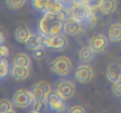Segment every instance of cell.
<instances>
[{
	"label": "cell",
	"mask_w": 121,
	"mask_h": 113,
	"mask_svg": "<svg viewBox=\"0 0 121 113\" xmlns=\"http://www.w3.org/2000/svg\"><path fill=\"white\" fill-rule=\"evenodd\" d=\"M65 15L47 12L39 22V29L41 33L47 36L61 35L65 32Z\"/></svg>",
	"instance_id": "6da1fadb"
},
{
	"label": "cell",
	"mask_w": 121,
	"mask_h": 113,
	"mask_svg": "<svg viewBox=\"0 0 121 113\" xmlns=\"http://www.w3.org/2000/svg\"><path fill=\"white\" fill-rule=\"evenodd\" d=\"M51 91L49 84L45 81H41L32 87L31 92L34 97V110L40 113L42 111L44 102Z\"/></svg>",
	"instance_id": "7a4b0ae2"
},
{
	"label": "cell",
	"mask_w": 121,
	"mask_h": 113,
	"mask_svg": "<svg viewBox=\"0 0 121 113\" xmlns=\"http://www.w3.org/2000/svg\"><path fill=\"white\" fill-rule=\"evenodd\" d=\"M72 17L79 22L82 27L85 24L94 23L95 16L83 3L76 4L72 10Z\"/></svg>",
	"instance_id": "3957f363"
},
{
	"label": "cell",
	"mask_w": 121,
	"mask_h": 113,
	"mask_svg": "<svg viewBox=\"0 0 121 113\" xmlns=\"http://www.w3.org/2000/svg\"><path fill=\"white\" fill-rule=\"evenodd\" d=\"M50 67L56 74L64 76L67 75L70 72L72 63L67 56H61L53 60Z\"/></svg>",
	"instance_id": "277c9868"
},
{
	"label": "cell",
	"mask_w": 121,
	"mask_h": 113,
	"mask_svg": "<svg viewBox=\"0 0 121 113\" xmlns=\"http://www.w3.org/2000/svg\"><path fill=\"white\" fill-rule=\"evenodd\" d=\"M65 100V98L57 91L51 90L47 95L46 102L50 110L62 112L66 107Z\"/></svg>",
	"instance_id": "5b68a950"
},
{
	"label": "cell",
	"mask_w": 121,
	"mask_h": 113,
	"mask_svg": "<svg viewBox=\"0 0 121 113\" xmlns=\"http://www.w3.org/2000/svg\"><path fill=\"white\" fill-rule=\"evenodd\" d=\"M33 101H34V97L31 92L24 89L17 91L14 94L13 99V104L20 108L28 107Z\"/></svg>",
	"instance_id": "8992f818"
},
{
	"label": "cell",
	"mask_w": 121,
	"mask_h": 113,
	"mask_svg": "<svg viewBox=\"0 0 121 113\" xmlns=\"http://www.w3.org/2000/svg\"><path fill=\"white\" fill-rule=\"evenodd\" d=\"M68 41L67 38L61 35L48 36L46 45L47 47L56 50H63L67 47Z\"/></svg>",
	"instance_id": "52a82bcc"
},
{
	"label": "cell",
	"mask_w": 121,
	"mask_h": 113,
	"mask_svg": "<svg viewBox=\"0 0 121 113\" xmlns=\"http://www.w3.org/2000/svg\"><path fill=\"white\" fill-rule=\"evenodd\" d=\"M93 75V69L87 65H80L76 71V78L80 83H86L92 80Z\"/></svg>",
	"instance_id": "ba28073f"
},
{
	"label": "cell",
	"mask_w": 121,
	"mask_h": 113,
	"mask_svg": "<svg viewBox=\"0 0 121 113\" xmlns=\"http://www.w3.org/2000/svg\"><path fill=\"white\" fill-rule=\"evenodd\" d=\"M57 91L65 98L68 99L72 97L75 93V86L71 82L60 80L56 84Z\"/></svg>",
	"instance_id": "9c48e42d"
},
{
	"label": "cell",
	"mask_w": 121,
	"mask_h": 113,
	"mask_svg": "<svg viewBox=\"0 0 121 113\" xmlns=\"http://www.w3.org/2000/svg\"><path fill=\"white\" fill-rule=\"evenodd\" d=\"M48 37L43 33L40 34H31L26 42V45L27 48L33 50L39 47H43L46 45Z\"/></svg>",
	"instance_id": "30bf717a"
},
{
	"label": "cell",
	"mask_w": 121,
	"mask_h": 113,
	"mask_svg": "<svg viewBox=\"0 0 121 113\" xmlns=\"http://www.w3.org/2000/svg\"><path fill=\"white\" fill-rule=\"evenodd\" d=\"M107 78L112 83L115 84L121 80V66L113 62L108 66L106 71Z\"/></svg>",
	"instance_id": "8fae6325"
},
{
	"label": "cell",
	"mask_w": 121,
	"mask_h": 113,
	"mask_svg": "<svg viewBox=\"0 0 121 113\" xmlns=\"http://www.w3.org/2000/svg\"><path fill=\"white\" fill-rule=\"evenodd\" d=\"M108 44L106 36L103 35H97L91 38L89 41V47L95 52L102 51Z\"/></svg>",
	"instance_id": "7c38bea8"
},
{
	"label": "cell",
	"mask_w": 121,
	"mask_h": 113,
	"mask_svg": "<svg viewBox=\"0 0 121 113\" xmlns=\"http://www.w3.org/2000/svg\"><path fill=\"white\" fill-rule=\"evenodd\" d=\"M57 0H33V5L37 10L45 12L52 11Z\"/></svg>",
	"instance_id": "4fadbf2b"
},
{
	"label": "cell",
	"mask_w": 121,
	"mask_h": 113,
	"mask_svg": "<svg viewBox=\"0 0 121 113\" xmlns=\"http://www.w3.org/2000/svg\"><path fill=\"white\" fill-rule=\"evenodd\" d=\"M82 29L81 24L71 18L65 22V32L69 35H75L80 32Z\"/></svg>",
	"instance_id": "5bb4252c"
},
{
	"label": "cell",
	"mask_w": 121,
	"mask_h": 113,
	"mask_svg": "<svg viewBox=\"0 0 121 113\" xmlns=\"http://www.w3.org/2000/svg\"><path fill=\"white\" fill-rule=\"evenodd\" d=\"M31 34L28 28L24 25H20L17 28L15 36L17 40L20 42L26 43Z\"/></svg>",
	"instance_id": "9a60e30c"
},
{
	"label": "cell",
	"mask_w": 121,
	"mask_h": 113,
	"mask_svg": "<svg viewBox=\"0 0 121 113\" xmlns=\"http://www.w3.org/2000/svg\"><path fill=\"white\" fill-rule=\"evenodd\" d=\"M117 7L116 0H102L100 4V10L105 15H108L113 12Z\"/></svg>",
	"instance_id": "2e32d148"
},
{
	"label": "cell",
	"mask_w": 121,
	"mask_h": 113,
	"mask_svg": "<svg viewBox=\"0 0 121 113\" xmlns=\"http://www.w3.org/2000/svg\"><path fill=\"white\" fill-rule=\"evenodd\" d=\"M109 36L112 42L121 41V23L112 24L109 29Z\"/></svg>",
	"instance_id": "e0dca14e"
},
{
	"label": "cell",
	"mask_w": 121,
	"mask_h": 113,
	"mask_svg": "<svg viewBox=\"0 0 121 113\" xmlns=\"http://www.w3.org/2000/svg\"><path fill=\"white\" fill-rule=\"evenodd\" d=\"M29 73L28 67L14 65L13 69V76L15 80L20 81L28 77Z\"/></svg>",
	"instance_id": "ac0fdd59"
},
{
	"label": "cell",
	"mask_w": 121,
	"mask_h": 113,
	"mask_svg": "<svg viewBox=\"0 0 121 113\" xmlns=\"http://www.w3.org/2000/svg\"><path fill=\"white\" fill-rule=\"evenodd\" d=\"M13 64L15 66L28 67L30 64V59L27 54L19 53L14 56Z\"/></svg>",
	"instance_id": "d6986e66"
},
{
	"label": "cell",
	"mask_w": 121,
	"mask_h": 113,
	"mask_svg": "<svg viewBox=\"0 0 121 113\" xmlns=\"http://www.w3.org/2000/svg\"><path fill=\"white\" fill-rule=\"evenodd\" d=\"M94 52L90 47H83L79 51V57L83 62H90L94 57Z\"/></svg>",
	"instance_id": "ffe728a7"
},
{
	"label": "cell",
	"mask_w": 121,
	"mask_h": 113,
	"mask_svg": "<svg viewBox=\"0 0 121 113\" xmlns=\"http://www.w3.org/2000/svg\"><path fill=\"white\" fill-rule=\"evenodd\" d=\"M26 2V0H6V4L8 8L14 9L21 8Z\"/></svg>",
	"instance_id": "44dd1931"
},
{
	"label": "cell",
	"mask_w": 121,
	"mask_h": 113,
	"mask_svg": "<svg viewBox=\"0 0 121 113\" xmlns=\"http://www.w3.org/2000/svg\"><path fill=\"white\" fill-rule=\"evenodd\" d=\"M9 73V64L5 59L1 60L0 61V77L4 78Z\"/></svg>",
	"instance_id": "7402d4cb"
},
{
	"label": "cell",
	"mask_w": 121,
	"mask_h": 113,
	"mask_svg": "<svg viewBox=\"0 0 121 113\" xmlns=\"http://www.w3.org/2000/svg\"><path fill=\"white\" fill-rule=\"evenodd\" d=\"M102 0H84L83 4L91 11L95 10L100 7Z\"/></svg>",
	"instance_id": "603a6c76"
},
{
	"label": "cell",
	"mask_w": 121,
	"mask_h": 113,
	"mask_svg": "<svg viewBox=\"0 0 121 113\" xmlns=\"http://www.w3.org/2000/svg\"><path fill=\"white\" fill-rule=\"evenodd\" d=\"M12 109V104L6 99H2L0 102V113H4Z\"/></svg>",
	"instance_id": "cb8c5ba5"
},
{
	"label": "cell",
	"mask_w": 121,
	"mask_h": 113,
	"mask_svg": "<svg viewBox=\"0 0 121 113\" xmlns=\"http://www.w3.org/2000/svg\"><path fill=\"white\" fill-rule=\"evenodd\" d=\"M33 56L36 60H40L44 57L45 55V51L43 47H39L33 50Z\"/></svg>",
	"instance_id": "d4e9b609"
},
{
	"label": "cell",
	"mask_w": 121,
	"mask_h": 113,
	"mask_svg": "<svg viewBox=\"0 0 121 113\" xmlns=\"http://www.w3.org/2000/svg\"><path fill=\"white\" fill-rule=\"evenodd\" d=\"M113 92L117 96H121V80L114 84L113 86Z\"/></svg>",
	"instance_id": "484cf974"
},
{
	"label": "cell",
	"mask_w": 121,
	"mask_h": 113,
	"mask_svg": "<svg viewBox=\"0 0 121 113\" xmlns=\"http://www.w3.org/2000/svg\"><path fill=\"white\" fill-rule=\"evenodd\" d=\"M0 59L1 60H3V59H5V58L9 54V50L8 48H7L6 46L1 45V48H0Z\"/></svg>",
	"instance_id": "4316f807"
},
{
	"label": "cell",
	"mask_w": 121,
	"mask_h": 113,
	"mask_svg": "<svg viewBox=\"0 0 121 113\" xmlns=\"http://www.w3.org/2000/svg\"><path fill=\"white\" fill-rule=\"evenodd\" d=\"M69 113H85V111L82 106L75 105L70 109Z\"/></svg>",
	"instance_id": "83f0119b"
},
{
	"label": "cell",
	"mask_w": 121,
	"mask_h": 113,
	"mask_svg": "<svg viewBox=\"0 0 121 113\" xmlns=\"http://www.w3.org/2000/svg\"><path fill=\"white\" fill-rule=\"evenodd\" d=\"M0 37H1V44L2 45V44L3 43V41L4 38V35L2 34V32H1V35H0Z\"/></svg>",
	"instance_id": "f1b7e54d"
},
{
	"label": "cell",
	"mask_w": 121,
	"mask_h": 113,
	"mask_svg": "<svg viewBox=\"0 0 121 113\" xmlns=\"http://www.w3.org/2000/svg\"><path fill=\"white\" fill-rule=\"evenodd\" d=\"M15 113V111H14L13 110V109H11V110L5 112V113Z\"/></svg>",
	"instance_id": "f546056e"
},
{
	"label": "cell",
	"mask_w": 121,
	"mask_h": 113,
	"mask_svg": "<svg viewBox=\"0 0 121 113\" xmlns=\"http://www.w3.org/2000/svg\"><path fill=\"white\" fill-rule=\"evenodd\" d=\"M28 113H37V112L35 111L34 110H33V111H31L28 112Z\"/></svg>",
	"instance_id": "4dcf8cb0"
}]
</instances>
